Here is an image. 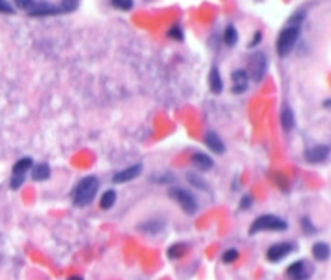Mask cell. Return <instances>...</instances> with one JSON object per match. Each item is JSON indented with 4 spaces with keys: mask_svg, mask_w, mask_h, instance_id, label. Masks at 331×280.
<instances>
[{
    "mask_svg": "<svg viewBox=\"0 0 331 280\" xmlns=\"http://www.w3.org/2000/svg\"><path fill=\"white\" fill-rule=\"evenodd\" d=\"M99 180L96 177H86L74 186L73 191V205L77 208H86L96 200L99 191Z\"/></svg>",
    "mask_w": 331,
    "mask_h": 280,
    "instance_id": "cell-1",
    "label": "cell"
},
{
    "mask_svg": "<svg viewBox=\"0 0 331 280\" xmlns=\"http://www.w3.org/2000/svg\"><path fill=\"white\" fill-rule=\"evenodd\" d=\"M288 222L284 218H279L275 214H262L252 221L249 228V234L254 236L256 233H262V231H273V233H280V231H287Z\"/></svg>",
    "mask_w": 331,
    "mask_h": 280,
    "instance_id": "cell-2",
    "label": "cell"
},
{
    "mask_svg": "<svg viewBox=\"0 0 331 280\" xmlns=\"http://www.w3.org/2000/svg\"><path fill=\"white\" fill-rule=\"evenodd\" d=\"M298 37H300V28L292 26V25H287L284 30L279 33L275 48H277V54L280 58H285V56H288L293 51V48L298 41Z\"/></svg>",
    "mask_w": 331,
    "mask_h": 280,
    "instance_id": "cell-3",
    "label": "cell"
},
{
    "mask_svg": "<svg viewBox=\"0 0 331 280\" xmlns=\"http://www.w3.org/2000/svg\"><path fill=\"white\" fill-rule=\"evenodd\" d=\"M267 69H269V60L264 51H256L249 56V63H247V74L249 79L254 82H260L267 74Z\"/></svg>",
    "mask_w": 331,
    "mask_h": 280,
    "instance_id": "cell-4",
    "label": "cell"
},
{
    "mask_svg": "<svg viewBox=\"0 0 331 280\" xmlns=\"http://www.w3.org/2000/svg\"><path fill=\"white\" fill-rule=\"evenodd\" d=\"M168 196H170L173 201H177L180 208L186 214L191 216L198 211V208H200L198 200L195 198V194L191 191L185 190V188H170V190H168Z\"/></svg>",
    "mask_w": 331,
    "mask_h": 280,
    "instance_id": "cell-5",
    "label": "cell"
},
{
    "mask_svg": "<svg viewBox=\"0 0 331 280\" xmlns=\"http://www.w3.org/2000/svg\"><path fill=\"white\" fill-rule=\"evenodd\" d=\"M33 165L35 163H33V160L30 157H23V158L17 160L15 165H13V168H12V178H10V188H12V190H18V188L25 183L26 175H28V172L32 170Z\"/></svg>",
    "mask_w": 331,
    "mask_h": 280,
    "instance_id": "cell-6",
    "label": "cell"
},
{
    "mask_svg": "<svg viewBox=\"0 0 331 280\" xmlns=\"http://www.w3.org/2000/svg\"><path fill=\"white\" fill-rule=\"evenodd\" d=\"M285 274L290 280H308L313 275V265L307 261H297L288 265Z\"/></svg>",
    "mask_w": 331,
    "mask_h": 280,
    "instance_id": "cell-7",
    "label": "cell"
},
{
    "mask_svg": "<svg viewBox=\"0 0 331 280\" xmlns=\"http://www.w3.org/2000/svg\"><path fill=\"white\" fill-rule=\"evenodd\" d=\"M295 250V244L292 242H277V244H273V246H270L269 249H267V261L269 262H280V261H284V259L287 256H290L292 252Z\"/></svg>",
    "mask_w": 331,
    "mask_h": 280,
    "instance_id": "cell-8",
    "label": "cell"
},
{
    "mask_svg": "<svg viewBox=\"0 0 331 280\" xmlns=\"http://www.w3.org/2000/svg\"><path fill=\"white\" fill-rule=\"evenodd\" d=\"M231 79H232L231 91L234 94H242V93H245V91H247L251 79H249V74H247V71H245V69H242V68L234 69V71L231 73Z\"/></svg>",
    "mask_w": 331,
    "mask_h": 280,
    "instance_id": "cell-9",
    "label": "cell"
},
{
    "mask_svg": "<svg viewBox=\"0 0 331 280\" xmlns=\"http://www.w3.org/2000/svg\"><path fill=\"white\" fill-rule=\"evenodd\" d=\"M331 153L329 145H315L305 152V160L310 163H323L326 162Z\"/></svg>",
    "mask_w": 331,
    "mask_h": 280,
    "instance_id": "cell-10",
    "label": "cell"
},
{
    "mask_svg": "<svg viewBox=\"0 0 331 280\" xmlns=\"http://www.w3.org/2000/svg\"><path fill=\"white\" fill-rule=\"evenodd\" d=\"M142 170H144L142 163L130 165V166H127V168H124V170L117 172V173L114 175V178H112V181H114V183H117V185H121V183H129V181H132V180H135L137 177H140Z\"/></svg>",
    "mask_w": 331,
    "mask_h": 280,
    "instance_id": "cell-11",
    "label": "cell"
},
{
    "mask_svg": "<svg viewBox=\"0 0 331 280\" xmlns=\"http://www.w3.org/2000/svg\"><path fill=\"white\" fill-rule=\"evenodd\" d=\"M204 144H206L208 149L216 153V155H223L224 152H226V145H224L223 138L216 134L214 130H208L206 134H204Z\"/></svg>",
    "mask_w": 331,
    "mask_h": 280,
    "instance_id": "cell-12",
    "label": "cell"
},
{
    "mask_svg": "<svg viewBox=\"0 0 331 280\" xmlns=\"http://www.w3.org/2000/svg\"><path fill=\"white\" fill-rule=\"evenodd\" d=\"M191 163L198 168L200 172H209V170H213V166H214L213 158L204 152H195L191 155Z\"/></svg>",
    "mask_w": 331,
    "mask_h": 280,
    "instance_id": "cell-13",
    "label": "cell"
},
{
    "mask_svg": "<svg viewBox=\"0 0 331 280\" xmlns=\"http://www.w3.org/2000/svg\"><path fill=\"white\" fill-rule=\"evenodd\" d=\"M165 228V221H161L160 218H153V219H147L144 221L142 224H139V229L142 231L145 234H150V236H155L161 233Z\"/></svg>",
    "mask_w": 331,
    "mask_h": 280,
    "instance_id": "cell-14",
    "label": "cell"
},
{
    "mask_svg": "<svg viewBox=\"0 0 331 280\" xmlns=\"http://www.w3.org/2000/svg\"><path fill=\"white\" fill-rule=\"evenodd\" d=\"M208 84H209V89L213 94H221L223 89H224V81L221 78V73L217 66H213L209 71V78H208Z\"/></svg>",
    "mask_w": 331,
    "mask_h": 280,
    "instance_id": "cell-15",
    "label": "cell"
},
{
    "mask_svg": "<svg viewBox=\"0 0 331 280\" xmlns=\"http://www.w3.org/2000/svg\"><path fill=\"white\" fill-rule=\"evenodd\" d=\"M32 180L35 181H46L51 177V168L48 163H37L32 166Z\"/></svg>",
    "mask_w": 331,
    "mask_h": 280,
    "instance_id": "cell-16",
    "label": "cell"
},
{
    "mask_svg": "<svg viewBox=\"0 0 331 280\" xmlns=\"http://www.w3.org/2000/svg\"><path fill=\"white\" fill-rule=\"evenodd\" d=\"M280 124H282V129L285 132L292 130L295 127V114L290 107H282L280 110Z\"/></svg>",
    "mask_w": 331,
    "mask_h": 280,
    "instance_id": "cell-17",
    "label": "cell"
},
{
    "mask_svg": "<svg viewBox=\"0 0 331 280\" xmlns=\"http://www.w3.org/2000/svg\"><path fill=\"white\" fill-rule=\"evenodd\" d=\"M312 254H313V257L316 259V261L325 262L331 256V247L328 246L326 242H316V244H313V247H312Z\"/></svg>",
    "mask_w": 331,
    "mask_h": 280,
    "instance_id": "cell-18",
    "label": "cell"
},
{
    "mask_svg": "<svg viewBox=\"0 0 331 280\" xmlns=\"http://www.w3.org/2000/svg\"><path fill=\"white\" fill-rule=\"evenodd\" d=\"M223 41H224V45L229 46V48H234V46L237 45V41H239V33H237V30H236L234 25H228L226 28H224Z\"/></svg>",
    "mask_w": 331,
    "mask_h": 280,
    "instance_id": "cell-19",
    "label": "cell"
},
{
    "mask_svg": "<svg viewBox=\"0 0 331 280\" xmlns=\"http://www.w3.org/2000/svg\"><path fill=\"white\" fill-rule=\"evenodd\" d=\"M186 250H188V246L185 242H175L168 247L167 256H168V259H172V261H178V259H181L186 254Z\"/></svg>",
    "mask_w": 331,
    "mask_h": 280,
    "instance_id": "cell-20",
    "label": "cell"
},
{
    "mask_svg": "<svg viewBox=\"0 0 331 280\" xmlns=\"http://www.w3.org/2000/svg\"><path fill=\"white\" fill-rule=\"evenodd\" d=\"M116 201H117V193L116 190H105L101 196V200H99V206L101 209H111L112 206L116 205Z\"/></svg>",
    "mask_w": 331,
    "mask_h": 280,
    "instance_id": "cell-21",
    "label": "cell"
},
{
    "mask_svg": "<svg viewBox=\"0 0 331 280\" xmlns=\"http://www.w3.org/2000/svg\"><path fill=\"white\" fill-rule=\"evenodd\" d=\"M168 38L170 40H173V41H183L185 40V32H183V28L180 26V25H172L170 26V30H168Z\"/></svg>",
    "mask_w": 331,
    "mask_h": 280,
    "instance_id": "cell-22",
    "label": "cell"
},
{
    "mask_svg": "<svg viewBox=\"0 0 331 280\" xmlns=\"http://www.w3.org/2000/svg\"><path fill=\"white\" fill-rule=\"evenodd\" d=\"M223 262L224 264H232V262H236L237 259H239V250L237 249H226L223 252Z\"/></svg>",
    "mask_w": 331,
    "mask_h": 280,
    "instance_id": "cell-23",
    "label": "cell"
},
{
    "mask_svg": "<svg viewBox=\"0 0 331 280\" xmlns=\"http://www.w3.org/2000/svg\"><path fill=\"white\" fill-rule=\"evenodd\" d=\"M111 5L117 10H132L133 9V2L132 0H112Z\"/></svg>",
    "mask_w": 331,
    "mask_h": 280,
    "instance_id": "cell-24",
    "label": "cell"
},
{
    "mask_svg": "<svg viewBox=\"0 0 331 280\" xmlns=\"http://www.w3.org/2000/svg\"><path fill=\"white\" fill-rule=\"evenodd\" d=\"M186 178H188V181H189V183H191L193 186L201 188V190H203V188H204V190H208V185L204 183V180L200 178L198 175H195V173H188V177H186Z\"/></svg>",
    "mask_w": 331,
    "mask_h": 280,
    "instance_id": "cell-25",
    "label": "cell"
},
{
    "mask_svg": "<svg viewBox=\"0 0 331 280\" xmlns=\"http://www.w3.org/2000/svg\"><path fill=\"white\" fill-rule=\"evenodd\" d=\"M304 20H305V10H298V12H295L293 15L290 17V22H288V25L300 28V25L304 23Z\"/></svg>",
    "mask_w": 331,
    "mask_h": 280,
    "instance_id": "cell-26",
    "label": "cell"
},
{
    "mask_svg": "<svg viewBox=\"0 0 331 280\" xmlns=\"http://www.w3.org/2000/svg\"><path fill=\"white\" fill-rule=\"evenodd\" d=\"M60 7H61L63 13L74 12L77 7H79V2H76V0H65V2H60Z\"/></svg>",
    "mask_w": 331,
    "mask_h": 280,
    "instance_id": "cell-27",
    "label": "cell"
},
{
    "mask_svg": "<svg viewBox=\"0 0 331 280\" xmlns=\"http://www.w3.org/2000/svg\"><path fill=\"white\" fill-rule=\"evenodd\" d=\"M252 203H254V200H252L251 194H242L241 201H239V209H241V211H247V209H251Z\"/></svg>",
    "mask_w": 331,
    "mask_h": 280,
    "instance_id": "cell-28",
    "label": "cell"
},
{
    "mask_svg": "<svg viewBox=\"0 0 331 280\" xmlns=\"http://www.w3.org/2000/svg\"><path fill=\"white\" fill-rule=\"evenodd\" d=\"M15 5L18 7V9H23L26 12H32L35 9V5H37V2H35V0H17Z\"/></svg>",
    "mask_w": 331,
    "mask_h": 280,
    "instance_id": "cell-29",
    "label": "cell"
},
{
    "mask_svg": "<svg viewBox=\"0 0 331 280\" xmlns=\"http://www.w3.org/2000/svg\"><path fill=\"white\" fill-rule=\"evenodd\" d=\"M301 226H304V229H305V233H316V229L313 228V224H312V221H310V218H301Z\"/></svg>",
    "mask_w": 331,
    "mask_h": 280,
    "instance_id": "cell-30",
    "label": "cell"
},
{
    "mask_svg": "<svg viewBox=\"0 0 331 280\" xmlns=\"http://www.w3.org/2000/svg\"><path fill=\"white\" fill-rule=\"evenodd\" d=\"M0 13H15V9L9 2H0Z\"/></svg>",
    "mask_w": 331,
    "mask_h": 280,
    "instance_id": "cell-31",
    "label": "cell"
},
{
    "mask_svg": "<svg viewBox=\"0 0 331 280\" xmlns=\"http://www.w3.org/2000/svg\"><path fill=\"white\" fill-rule=\"evenodd\" d=\"M260 41H262V32H256L254 37H252V40H251V43H249V48H256Z\"/></svg>",
    "mask_w": 331,
    "mask_h": 280,
    "instance_id": "cell-32",
    "label": "cell"
},
{
    "mask_svg": "<svg viewBox=\"0 0 331 280\" xmlns=\"http://www.w3.org/2000/svg\"><path fill=\"white\" fill-rule=\"evenodd\" d=\"M68 280H82V277H79V275H73V277H69Z\"/></svg>",
    "mask_w": 331,
    "mask_h": 280,
    "instance_id": "cell-33",
    "label": "cell"
},
{
    "mask_svg": "<svg viewBox=\"0 0 331 280\" xmlns=\"http://www.w3.org/2000/svg\"><path fill=\"white\" fill-rule=\"evenodd\" d=\"M325 107H331V101H325V104H323Z\"/></svg>",
    "mask_w": 331,
    "mask_h": 280,
    "instance_id": "cell-34",
    "label": "cell"
}]
</instances>
